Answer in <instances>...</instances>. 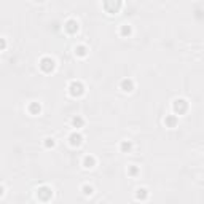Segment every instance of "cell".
I'll return each mask as SVG.
<instances>
[{
  "instance_id": "obj_7",
  "label": "cell",
  "mask_w": 204,
  "mask_h": 204,
  "mask_svg": "<svg viewBox=\"0 0 204 204\" xmlns=\"http://www.w3.org/2000/svg\"><path fill=\"white\" fill-rule=\"evenodd\" d=\"M178 123V118H177V115H169V116H166L164 118V125L167 127H174Z\"/></svg>"
},
{
  "instance_id": "obj_17",
  "label": "cell",
  "mask_w": 204,
  "mask_h": 204,
  "mask_svg": "<svg viewBox=\"0 0 204 204\" xmlns=\"http://www.w3.org/2000/svg\"><path fill=\"white\" fill-rule=\"evenodd\" d=\"M83 193H85V195H93V187L85 185V187H83Z\"/></svg>"
},
{
  "instance_id": "obj_4",
  "label": "cell",
  "mask_w": 204,
  "mask_h": 204,
  "mask_svg": "<svg viewBox=\"0 0 204 204\" xmlns=\"http://www.w3.org/2000/svg\"><path fill=\"white\" fill-rule=\"evenodd\" d=\"M40 69H42L43 72H51L54 69V61L51 59V57H43V59L40 61Z\"/></svg>"
},
{
  "instance_id": "obj_13",
  "label": "cell",
  "mask_w": 204,
  "mask_h": 204,
  "mask_svg": "<svg viewBox=\"0 0 204 204\" xmlns=\"http://www.w3.org/2000/svg\"><path fill=\"white\" fill-rule=\"evenodd\" d=\"M72 123H74V126H75V127H81V126H83V123H85V120H83L81 116H75V118L72 120Z\"/></svg>"
},
{
  "instance_id": "obj_21",
  "label": "cell",
  "mask_w": 204,
  "mask_h": 204,
  "mask_svg": "<svg viewBox=\"0 0 204 204\" xmlns=\"http://www.w3.org/2000/svg\"><path fill=\"white\" fill-rule=\"evenodd\" d=\"M2 195H3V187L0 185V196H2Z\"/></svg>"
},
{
  "instance_id": "obj_6",
  "label": "cell",
  "mask_w": 204,
  "mask_h": 204,
  "mask_svg": "<svg viewBox=\"0 0 204 204\" xmlns=\"http://www.w3.org/2000/svg\"><path fill=\"white\" fill-rule=\"evenodd\" d=\"M65 30L70 32V34L76 32V30H78V23H76L75 19H69L67 23H65Z\"/></svg>"
},
{
  "instance_id": "obj_2",
  "label": "cell",
  "mask_w": 204,
  "mask_h": 204,
  "mask_svg": "<svg viewBox=\"0 0 204 204\" xmlns=\"http://www.w3.org/2000/svg\"><path fill=\"white\" fill-rule=\"evenodd\" d=\"M69 91H70V94L74 97H76V96H81L85 93V88H83V85L80 81H72L70 86H69Z\"/></svg>"
},
{
  "instance_id": "obj_3",
  "label": "cell",
  "mask_w": 204,
  "mask_h": 204,
  "mask_svg": "<svg viewBox=\"0 0 204 204\" xmlns=\"http://www.w3.org/2000/svg\"><path fill=\"white\" fill-rule=\"evenodd\" d=\"M37 196L40 199H43V201H48L51 196H53V190L50 187H40L37 190Z\"/></svg>"
},
{
  "instance_id": "obj_10",
  "label": "cell",
  "mask_w": 204,
  "mask_h": 204,
  "mask_svg": "<svg viewBox=\"0 0 204 204\" xmlns=\"http://www.w3.org/2000/svg\"><path fill=\"white\" fill-rule=\"evenodd\" d=\"M104 6H105V8H107V10H108V8H112L110 11H108V13H115L116 10H118L120 6H121V3H120V2H116V3H105Z\"/></svg>"
},
{
  "instance_id": "obj_11",
  "label": "cell",
  "mask_w": 204,
  "mask_h": 204,
  "mask_svg": "<svg viewBox=\"0 0 204 204\" xmlns=\"http://www.w3.org/2000/svg\"><path fill=\"white\" fill-rule=\"evenodd\" d=\"M29 110H30V113H32V115L40 113V104H37V102H32L30 107H29Z\"/></svg>"
},
{
  "instance_id": "obj_9",
  "label": "cell",
  "mask_w": 204,
  "mask_h": 204,
  "mask_svg": "<svg viewBox=\"0 0 204 204\" xmlns=\"http://www.w3.org/2000/svg\"><path fill=\"white\" fill-rule=\"evenodd\" d=\"M96 164V159H94V156H85V159H83V166L91 169V167H94Z\"/></svg>"
},
{
  "instance_id": "obj_1",
  "label": "cell",
  "mask_w": 204,
  "mask_h": 204,
  "mask_svg": "<svg viewBox=\"0 0 204 204\" xmlns=\"http://www.w3.org/2000/svg\"><path fill=\"white\" fill-rule=\"evenodd\" d=\"M172 107H174V112H176L177 115H182L188 110V102L185 99H176L174 104H172Z\"/></svg>"
},
{
  "instance_id": "obj_8",
  "label": "cell",
  "mask_w": 204,
  "mask_h": 204,
  "mask_svg": "<svg viewBox=\"0 0 204 204\" xmlns=\"http://www.w3.org/2000/svg\"><path fill=\"white\" fill-rule=\"evenodd\" d=\"M121 89L123 91H126V93H129V91H132L134 89V83H132V80H123L121 81Z\"/></svg>"
},
{
  "instance_id": "obj_16",
  "label": "cell",
  "mask_w": 204,
  "mask_h": 204,
  "mask_svg": "<svg viewBox=\"0 0 204 204\" xmlns=\"http://www.w3.org/2000/svg\"><path fill=\"white\" fill-rule=\"evenodd\" d=\"M75 53L78 54V56H85V54H86V48H85V46H76Z\"/></svg>"
},
{
  "instance_id": "obj_18",
  "label": "cell",
  "mask_w": 204,
  "mask_h": 204,
  "mask_svg": "<svg viewBox=\"0 0 204 204\" xmlns=\"http://www.w3.org/2000/svg\"><path fill=\"white\" fill-rule=\"evenodd\" d=\"M45 145L46 147H54V139H50V137L45 139Z\"/></svg>"
},
{
  "instance_id": "obj_12",
  "label": "cell",
  "mask_w": 204,
  "mask_h": 204,
  "mask_svg": "<svg viewBox=\"0 0 204 204\" xmlns=\"http://www.w3.org/2000/svg\"><path fill=\"white\" fill-rule=\"evenodd\" d=\"M148 196V193H147V190H145V188H139V190H137V193H136V198L137 199H145Z\"/></svg>"
},
{
  "instance_id": "obj_5",
  "label": "cell",
  "mask_w": 204,
  "mask_h": 204,
  "mask_svg": "<svg viewBox=\"0 0 204 204\" xmlns=\"http://www.w3.org/2000/svg\"><path fill=\"white\" fill-rule=\"evenodd\" d=\"M70 145H74V147H78L80 144L83 142V136L81 134H78V132H74V134H70Z\"/></svg>"
},
{
  "instance_id": "obj_15",
  "label": "cell",
  "mask_w": 204,
  "mask_h": 204,
  "mask_svg": "<svg viewBox=\"0 0 204 204\" xmlns=\"http://www.w3.org/2000/svg\"><path fill=\"white\" fill-rule=\"evenodd\" d=\"M131 25H127V24H123L121 25V35H129L131 34Z\"/></svg>"
},
{
  "instance_id": "obj_20",
  "label": "cell",
  "mask_w": 204,
  "mask_h": 204,
  "mask_svg": "<svg viewBox=\"0 0 204 204\" xmlns=\"http://www.w3.org/2000/svg\"><path fill=\"white\" fill-rule=\"evenodd\" d=\"M129 174H131V176H136V174H137V167H131Z\"/></svg>"
},
{
  "instance_id": "obj_14",
  "label": "cell",
  "mask_w": 204,
  "mask_h": 204,
  "mask_svg": "<svg viewBox=\"0 0 204 204\" xmlns=\"http://www.w3.org/2000/svg\"><path fill=\"white\" fill-rule=\"evenodd\" d=\"M131 148H132V144H131V142L129 140H125V142H123V144H121V150L123 152H131Z\"/></svg>"
},
{
  "instance_id": "obj_19",
  "label": "cell",
  "mask_w": 204,
  "mask_h": 204,
  "mask_svg": "<svg viewBox=\"0 0 204 204\" xmlns=\"http://www.w3.org/2000/svg\"><path fill=\"white\" fill-rule=\"evenodd\" d=\"M5 46H6L5 38H0V51H2V50H5Z\"/></svg>"
}]
</instances>
